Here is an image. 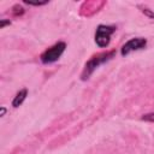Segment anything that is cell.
Returning <instances> with one entry per match:
<instances>
[{"label": "cell", "mask_w": 154, "mask_h": 154, "mask_svg": "<svg viewBox=\"0 0 154 154\" xmlns=\"http://www.w3.org/2000/svg\"><path fill=\"white\" fill-rule=\"evenodd\" d=\"M10 20H5V19H1V22H0V28L2 29V28H5L6 25H10Z\"/></svg>", "instance_id": "9c48e42d"}, {"label": "cell", "mask_w": 154, "mask_h": 154, "mask_svg": "<svg viewBox=\"0 0 154 154\" xmlns=\"http://www.w3.org/2000/svg\"><path fill=\"white\" fill-rule=\"evenodd\" d=\"M66 48V43L65 42H58L55 43L54 46H52L51 48H48L47 51H45L41 55V61L43 64H51V63H54L57 61L61 54L64 53Z\"/></svg>", "instance_id": "7a4b0ae2"}, {"label": "cell", "mask_w": 154, "mask_h": 154, "mask_svg": "<svg viewBox=\"0 0 154 154\" xmlns=\"http://www.w3.org/2000/svg\"><path fill=\"white\" fill-rule=\"evenodd\" d=\"M26 95H28V90H26V89L19 90V91L17 93V95L14 96L13 101H12V106H13V107H19V106L23 103V101L26 99Z\"/></svg>", "instance_id": "5b68a950"}, {"label": "cell", "mask_w": 154, "mask_h": 154, "mask_svg": "<svg viewBox=\"0 0 154 154\" xmlns=\"http://www.w3.org/2000/svg\"><path fill=\"white\" fill-rule=\"evenodd\" d=\"M116 31L114 26L111 25H99L95 31V42L99 47H107L111 40V35Z\"/></svg>", "instance_id": "3957f363"}, {"label": "cell", "mask_w": 154, "mask_h": 154, "mask_svg": "<svg viewBox=\"0 0 154 154\" xmlns=\"http://www.w3.org/2000/svg\"><path fill=\"white\" fill-rule=\"evenodd\" d=\"M142 119H143V120H147V122H152V123H154V112L144 114V116L142 117Z\"/></svg>", "instance_id": "8992f818"}, {"label": "cell", "mask_w": 154, "mask_h": 154, "mask_svg": "<svg viewBox=\"0 0 154 154\" xmlns=\"http://www.w3.org/2000/svg\"><path fill=\"white\" fill-rule=\"evenodd\" d=\"M142 12H143L146 16H148L149 18H154V12H152L150 10H148V8H143Z\"/></svg>", "instance_id": "ba28073f"}, {"label": "cell", "mask_w": 154, "mask_h": 154, "mask_svg": "<svg viewBox=\"0 0 154 154\" xmlns=\"http://www.w3.org/2000/svg\"><path fill=\"white\" fill-rule=\"evenodd\" d=\"M23 13H24V8H23V7L18 6V5H16V6L13 7V14L18 16V14H23Z\"/></svg>", "instance_id": "52a82bcc"}, {"label": "cell", "mask_w": 154, "mask_h": 154, "mask_svg": "<svg viewBox=\"0 0 154 154\" xmlns=\"http://www.w3.org/2000/svg\"><path fill=\"white\" fill-rule=\"evenodd\" d=\"M147 45V40L143 38V37H135V38H130L128 42H125L122 47V55H128L130 54L131 52H135V51H138V49H142L144 48Z\"/></svg>", "instance_id": "277c9868"}, {"label": "cell", "mask_w": 154, "mask_h": 154, "mask_svg": "<svg viewBox=\"0 0 154 154\" xmlns=\"http://www.w3.org/2000/svg\"><path fill=\"white\" fill-rule=\"evenodd\" d=\"M5 112H6V109H5V107H2V108H1V116H4Z\"/></svg>", "instance_id": "30bf717a"}, {"label": "cell", "mask_w": 154, "mask_h": 154, "mask_svg": "<svg viewBox=\"0 0 154 154\" xmlns=\"http://www.w3.org/2000/svg\"><path fill=\"white\" fill-rule=\"evenodd\" d=\"M114 52H108V53H101V54H97L95 57H93L87 64H85V67H84V71L82 73V79H87L93 72L95 69H97L101 64H103L105 61L109 60L112 57H113Z\"/></svg>", "instance_id": "6da1fadb"}]
</instances>
